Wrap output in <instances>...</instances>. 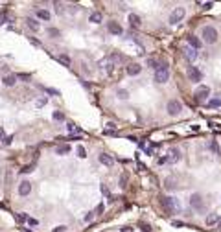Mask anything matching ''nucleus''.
Wrapping results in <instances>:
<instances>
[{
	"mask_svg": "<svg viewBox=\"0 0 221 232\" xmlns=\"http://www.w3.org/2000/svg\"><path fill=\"white\" fill-rule=\"evenodd\" d=\"M184 57H186L188 61H195V59H197V50L192 48V46H186V48H184Z\"/></svg>",
	"mask_w": 221,
	"mask_h": 232,
	"instance_id": "obj_14",
	"label": "nucleus"
},
{
	"mask_svg": "<svg viewBox=\"0 0 221 232\" xmlns=\"http://www.w3.org/2000/svg\"><path fill=\"white\" fill-rule=\"evenodd\" d=\"M188 79L190 81H194V83H199L203 79V74H201V70L199 68H195V66H188Z\"/></svg>",
	"mask_w": 221,
	"mask_h": 232,
	"instance_id": "obj_8",
	"label": "nucleus"
},
{
	"mask_svg": "<svg viewBox=\"0 0 221 232\" xmlns=\"http://www.w3.org/2000/svg\"><path fill=\"white\" fill-rule=\"evenodd\" d=\"M212 7V2H206V4H203V9H210Z\"/></svg>",
	"mask_w": 221,
	"mask_h": 232,
	"instance_id": "obj_44",
	"label": "nucleus"
},
{
	"mask_svg": "<svg viewBox=\"0 0 221 232\" xmlns=\"http://www.w3.org/2000/svg\"><path fill=\"white\" fill-rule=\"evenodd\" d=\"M101 18H103V17H101V13L94 11V13L90 15V18H89V20H90V22H94V24H100V22H101Z\"/></svg>",
	"mask_w": 221,
	"mask_h": 232,
	"instance_id": "obj_23",
	"label": "nucleus"
},
{
	"mask_svg": "<svg viewBox=\"0 0 221 232\" xmlns=\"http://www.w3.org/2000/svg\"><path fill=\"white\" fill-rule=\"evenodd\" d=\"M160 205L168 214H177L179 210H181V206H179L175 197H160Z\"/></svg>",
	"mask_w": 221,
	"mask_h": 232,
	"instance_id": "obj_1",
	"label": "nucleus"
},
{
	"mask_svg": "<svg viewBox=\"0 0 221 232\" xmlns=\"http://www.w3.org/2000/svg\"><path fill=\"white\" fill-rule=\"evenodd\" d=\"M201 35H203V41H205L206 44H214L216 41H217V30L214 26H205Z\"/></svg>",
	"mask_w": 221,
	"mask_h": 232,
	"instance_id": "obj_2",
	"label": "nucleus"
},
{
	"mask_svg": "<svg viewBox=\"0 0 221 232\" xmlns=\"http://www.w3.org/2000/svg\"><path fill=\"white\" fill-rule=\"evenodd\" d=\"M166 160L170 164H177L179 160H181V151H179L177 147H171V149L168 151V155H166Z\"/></svg>",
	"mask_w": 221,
	"mask_h": 232,
	"instance_id": "obj_10",
	"label": "nucleus"
},
{
	"mask_svg": "<svg viewBox=\"0 0 221 232\" xmlns=\"http://www.w3.org/2000/svg\"><path fill=\"white\" fill-rule=\"evenodd\" d=\"M140 227H142V230H144V232H149V230H151V227H149V225H146V223H142Z\"/></svg>",
	"mask_w": 221,
	"mask_h": 232,
	"instance_id": "obj_37",
	"label": "nucleus"
},
{
	"mask_svg": "<svg viewBox=\"0 0 221 232\" xmlns=\"http://www.w3.org/2000/svg\"><path fill=\"white\" fill-rule=\"evenodd\" d=\"M18 78H20V79H30L28 74H18Z\"/></svg>",
	"mask_w": 221,
	"mask_h": 232,
	"instance_id": "obj_45",
	"label": "nucleus"
},
{
	"mask_svg": "<svg viewBox=\"0 0 221 232\" xmlns=\"http://www.w3.org/2000/svg\"><path fill=\"white\" fill-rule=\"evenodd\" d=\"M48 33H50L52 37H57V35H61V33H59V30H55V28H50V30H48Z\"/></svg>",
	"mask_w": 221,
	"mask_h": 232,
	"instance_id": "obj_32",
	"label": "nucleus"
},
{
	"mask_svg": "<svg viewBox=\"0 0 221 232\" xmlns=\"http://www.w3.org/2000/svg\"><path fill=\"white\" fill-rule=\"evenodd\" d=\"M98 65H100V68L101 70H105V72H112L114 70V59H112V55H109V57H103L100 63H98Z\"/></svg>",
	"mask_w": 221,
	"mask_h": 232,
	"instance_id": "obj_7",
	"label": "nucleus"
},
{
	"mask_svg": "<svg viewBox=\"0 0 221 232\" xmlns=\"http://www.w3.org/2000/svg\"><path fill=\"white\" fill-rule=\"evenodd\" d=\"M217 230H221V221H219V225H217Z\"/></svg>",
	"mask_w": 221,
	"mask_h": 232,
	"instance_id": "obj_48",
	"label": "nucleus"
},
{
	"mask_svg": "<svg viewBox=\"0 0 221 232\" xmlns=\"http://www.w3.org/2000/svg\"><path fill=\"white\" fill-rule=\"evenodd\" d=\"M11 140H13V136H6V138H4V144L9 146V144H11Z\"/></svg>",
	"mask_w": 221,
	"mask_h": 232,
	"instance_id": "obj_38",
	"label": "nucleus"
},
{
	"mask_svg": "<svg viewBox=\"0 0 221 232\" xmlns=\"http://www.w3.org/2000/svg\"><path fill=\"white\" fill-rule=\"evenodd\" d=\"M129 22H131V26H133V28H138L142 20H140V17H138V15L131 13V15H129Z\"/></svg>",
	"mask_w": 221,
	"mask_h": 232,
	"instance_id": "obj_21",
	"label": "nucleus"
},
{
	"mask_svg": "<svg viewBox=\"0 0 221 232\" xmlns=\"http://www.w3.org/2000/svg\"><path fill=\"white\" fill-rule=\"evenodd\" d=\"M2 138H6V136H4V129L0 127V140H2Z\"/></svg>",
	"mask_w": 221,
	"mask_h": 232,
	"instance_id": "obj_46",
	"label": "nucleus"
},
{
	"mask_svg": "<svg viewBox=\"0 0 221 232\" xmlns=\"http://www.w3.org/2000/svg\"><path fill=\"white\" fill-rule=\"evenodd\" d=\"M30 217L24 214V212H20V214H17V221H18V223H24V221H28Z\"/></svg>",
	"mask_w": 221,
	"mask_h": 232,
	"instance_id": "obj_29",
	"label": "nucleus"
},
{
	"mask_svg": "<svg viewBox=\"0 0 221 232\" xmlns=\"http://www.w3.org/2000/svg\"><path fill=\"white\" fill-rule=\"evenodd\" d=\"M107 30H109V33H112V35H122V33H123L122 26H120L118 22H114V20H111V22L107 24Z\"/></svg>",
	"mask_w": 221,
	"mask_h": 232,
	"instance_id": "obj_11",
	"label": "nucleus"
},
{
	"mask_svg": "<svg viewBox=\"0 0 221 232\" xmlns=\"http://www.w3.org/2000/svg\"><path fill=\"white\" fill-rule=\"evenodd\" d=\"M37 17L43 20H50V11L48 9H37Z\"/></svg>",
	"mask_w": 221,
	"mask_h": 232,
	"instance_id": "obj_22",
	"label": "nucleus"
},
{
	"mask_svg": "<svg viewBox=\"0 0 221 232\" xmlns=\"http://www.w3.org/2000/svg\"><path fill=\"white\" fill-rule=\"evenodd\" d=\"M59 61H61L65 66H70V65H72V63H70V57H68V55H65V54H61V55H59Z\"/></svg>",
	"mask_w": 221,
	"mask_h": 232,
	"instance_id": "obj_27",
	"label": "nucleus"
},
{
	"mask_svg": "<svg viewBox=\"0 0 221 232\" xmlns=\"http://www.w3.org/2000/svg\"><path fill=\"white\" fill-rule=\"evenodd\" d=\"M208 96H210V89H208L206 85H199V87L195 89V92H194V98H195L197 103H205Z\"/></svg>",
	"mask_w": 221,
	"mask_h": 232,
	"instance_id": "obj_4",
	"label": "nucleus"
},
{
	"mask_svg": "<svg viewBox=\"0 0 221 232\" xmlns=\"http://www.w3.org/2000/svg\"><path fill=\"white\" fill-rule=\"evenodd\" d=\"M184 7H175L173 11L170 13V22L171 24H177V22H181V20L184 18Z\"/></svg>",
	"mask_w": 221,
	"mask_h": 232,
	"instance_id": "obj_6",
	"label": "nucleus"
},
{
	"mask_svg": "<svg viewBox=\"0 0 221 232\" xmlns=\"http://www.w3.org/2000/svg\"><path fill=\"white\" fill-rule=\"evenodd\" d=\"M98 160L103 164V166H107V168H111V166H114V159L111 155H107V153H101L100 157H98Z\"/></svg>",
	"mask_w": 221,
	"mask_h": 232,
	"instance_id": "obj_12",
	"label": "nucleus"
},
{
	"mask_svg": "<svg viewBox=\"0 0 221 232\" xmlns=\"http://www.w3.org/2000/svg\"><path fill=\"white\" fill-rule=\"evenodd\" d=\"M68 131H70V133H74V131H78V133H79V129H78L74 123H68Z\"/></svg>",
	"mask_w": 221,
	"mask_h": 232,
	"instance_id": "obj_36",
	"label": "nucleus"
},
{
	"mask_svg": "<svg viewBox=\"0 0 221 232\" xmlns=\"http://www.w3.org/2000/svg\"><path fill=\"white\" fill-rule=\"evenodd\" d=\"M118 98L127 100V98H129V92H127V90H123V89H120V90H118Z\"/></svg>",
	"mask_w": 221,
	"mask_h": 232,
	"instance_id": "obj_30",
	"label": "nucleus"
},
{
	"mask_svg": "<svg viewBox=\"0 0 221 232\" xmlns=\"http://www.w3.org/2000/svg\"><path fill=\"white\" fill-rule=\"evenodd\" d=\"M164 186H166L168 190H175V188L179 186V184H177V179H175V177H168L166 182H164Z\"/></svg>",
	"mask_w": 221,
	"mask_h": 232,
	"instance_id": "obj_19",
	"label": "nucleus"
},
{
	"mask_svg": "<svg viewBox=\"0 0 221 232\" xmlns=\"http://www.w3.org/2000/svg\"><path fill=\"white\" fill-rule=\"evenodd\" d=\"M20 171H22V173H30V171H31V166H24Z\"/></svg>",
	"mask_w": 221,
	"mask_h": 232,
	"instance_id": "obj_39",
	"label": "nucleus"
},
{
	"mask_svg": "<svg viewBox=\"0 0 221 232\" xmlns=\"http://www.w3.org/2000/svg\"><path fill=\"white\" fill-rule=\"evenodd\" d=\"M94 216H96L94 212H89V214L85 216V221H87V223H89V221H92V219H94Z\"/></svg>",
	"mask_w": 221,
	"mask_h": 232,
	"instance_id": "obj_34",
	"label": "nucleus"
},
{
	"mask_svg": "<svg viewBox=\"0 0 221 232\" xmlns=\"http://www.w3.org/2000/svg\"><path fill=\"white\" fill-rule=\"evenodd\" d=\"M206 105H208L210 109H216V107H219V105H221V98H212Z\"/></svg>",
	"mask_w": 221,
	"mask_h": 232,
	"instance_id": "obj_25",
	"label": "nucleus"
},
{
	"mask_svg": "<svg viewBox=\"0 0 221 232\" xmlns=\"http://www.w3.org/2000/svg\"><path fill=\"white\" fill-rule=\"evenodd\" d=\"M168 114H171V116H177L179 112L183 111V103L179 101V100H170L168 101Z\"/></svg>",
	"mask_w": 221,
	"mask_h": 232,
	"instance_id": "obj_5",
	"label": "nucleus"
},
{
	"mask_svg": "<svg viewBox=\"0 0 221 232\" xmlns=\"http://www.w3.org/2000/svg\"><path fill=\"white\" fill-rule=\"evenodd\" d=\"M78 157H79V159H85V157H87V151H85V147H83V146H78Z\"/></svg>",
	"mask_w": 221,
	"mask_h": 232,
	"instance_id": "obj_28",
	"label": "nucleus"
},
{
	"mask_svg": "<svg viewBox=\"0 0 221 232\" xmlns=\"http://www.w3.org/2000/svg\"><path fill=\"white\" fill-rule=\"evenodd\" d=\"M65 228H67V227H63V225H61V227H55V228H54V232H63Z\"/></svg>",
	"mask_w": 221,
	"mask_h": 232,
	"instance_id": "obj_42",
	"label": "nucleus"
},
{
	"mask_svg": "<svg viewBox=\"0 0 221 232\" xmlns=\"http://www.w3.org/2000/svg\"><path fill=\"white\" fill-rule=\"evenodd\" d=\"M170 79V70L166 65H159V68H155V81L157 83H166Z\"/></svg>",
	"mask_w": 221,
	"mask_h": 232,
	"instance_id": "obj_3",
	"label": "nucleus"
},
{
	"mask_svg": "<svg viewBox=\"0 0 221 232\" xmlns=\"http://www.w3.org/2000/svg\"><path fill=\"white\" fill-rule=\"evenodd\" d=\"M44 103H46V98H43V100H39V101H37V107H43V105H44Z\"/></svg>",
	"mask_w": 221,
	"mask_h": 232,
	"instance_id": "obj_41",
	"label": "nucleus"
},
{
	"mask_svg": "<svg viewBox=\"0 0 221 232\" xmlns=\"http://www.w3.org/2000/svg\"><path fill=\"white\" fill-rule=\"evenodd\" d=\"M101 194H105V195H109V190H107V186H105V184H101Z\"/></svg>",
	"mask_w": 221,
	"mask_h": 232,
	"instance_id": "obj_40",
	"label": "nucleus"
},
{
	"mask_svg": "<svg viewBox=\"0 0 221 232\" xmlns=\"http://www.w3.org/2000/svg\"><path fill=\"white\" fill-rule=\"evenodd\" d=\"M122 232H133V230H131L129 227H123V228H122Z\"/></svg>",
	"mask_w": 221,
	"mask_h": 232,
	"instance_id": "obj_47",
	"label": "nucleus"
},
{
	"mask_svg": "<svg viewBox=\"0 0 221 232\" xmlns=\"http://www.w3.org/2000/svg\"><path fill=\"white\" fill-rule=\"evenodd\" d=\"M54 120H65V114L59 112V111H55V112H54Z\"/></svg>",
	"mask_w": 221,
	"mask_h": 232,
	"instance_id": "obj_31",
	"label": "nucleus"
},
{
	"mask_svg": "<svg viewBox=\"0 0 221 232\" xmlns=\"http://www.w3.org/2000/svg\"><path fill=\"white\" fill-rule=\"evenodd\" d=\"M30 192H31V184L28 182V181H22L18 184V194L22 195V197H26V195H30Z\"/></svg>",
	"mask_w": 221,
	"mask_h": 232,
	"instance_id": "obj_13",
	"label": "nucleus"
},
{
	"mask_svg": "<svg viewBox=\"0 0 221 232\" xmlns=\"http://www.w3.org/2000/svg\"><path fill=\"white\" fill-rule=\"evenodd\" d=\"M142 70V66L138 65V63H131V65H127V74L129 76H138Z\"/></svg>",
	"mask_w": 221,
	"mask_h": 232,
	"instance_id": "obj_15",
	"label": "nucleus"
},
{
	"mask_svg": "<svg viewBox=\"0 0 221 232\" xmlns=\"http://www.w3.org/2000/svg\"><path fill=\"white\" fill-rule=\"evenodd\" d=\"M26 24H28V26H30L31 30H33V31H37V30L41 28V26H39V22H37L35 18H28V20H26Z\"/></svg>",
	"mask_w": 221,
	"mask_h": 232,
	"instance_id": "obj_24",
	"label": "nucleus"
},
{
	"mask_svg": "<svg viewBox=\"0 0 221 232\" xmlns=\"http://www.w3.org/2000/svg\"><path fill=\"white\" fill-rule=\"evenodd\" d=\"M208 147H210V151H214L216 155H219V153H221V149H219V146H217V142H216V140H212V142H210V144H208Z\"/></svg>",
	"mask_w": 221,
	"mask_h": 232,
	"instance_id": "obj_26",
	"label": "nucleus"
},
{
	"mask_svg": "<svg viewBox=\"0 0 221 232\" xmlns=\"http://www.w3.org/2000/svg\"><path fill=\"white\" fill-rule=\"evenodd\" d=\"M219 221H221L219 214H210V216L206 217V225H208V227H212V225H219Z\"/></svg>",
	"mask_w": 221,
	"mask_h": 232,
	"instance_id": "obj_16",
	"label": "nucleus"
},
{
	"mask_svg": "<svg viewBox=\"0 0 221 232\" xmlns=\"http://www.w3.org/2000/svg\"><path fill=\"white\" fill-rule=\"evenodd\" d=\"M188 44H190L192 48H195V50H199V48H201V41H199L195 35H190V37H188Z\"/></svg>",
	"mask_w": 221,
	"mask_h": 232,
	"instance_id": "obj_18",
	"label": "nucleus"
},
{
	"mask_svg": "<svg viewBox=\"0 0 221 232\" xmlns=\"http://www.w3.org/2000/svg\"><path fill=\"white\" fill-rule=\"evenodd\" d=\"M70 149H72V147H70L68 144H61V146H57L55 153H57V155H67V153H70Z\"/></svg>",
	"mask_w": 221,
	"mask_h": 232,
	"instance_id": "obj_20",
	"label": "nucleus"
},
{
	"mask_svg": "<svg viewBox=\"0 0 221 232\" xmlns=\"http://www.w3.org/2000/svg\"><path fill=\"white\" fill-rule=\"evenodd\" d=\"M125 182H127V175H122V179H120V186H125Z\"/></svg>",
	"mask_w": 221,
	"mask_h": 232,
	"instance_id": "obj_35",
	"label": "nucleus"
},
{
	"mask_svg": "<svg viewBox=\"0 0 221 232\" xmlns=\"http://www.w3.org/2000/svg\"><path fill=\"white\" fill-rule=\"evenodd\" d=\"M103 210H105V205L101 203V205H98V206H96V210H94V214H101Z\"/></svg>",
	"mask_w": 221,
	"mask_h": 232,
	"instance_id": "obj_33",
	"label": "nucleus"
},
{
	"mask_svg": "<svg viewBox=\"0 0 221 232\" xmlns=\"http://www.w3.org/2000/svg\"><path fill=\"white\" fill-rule=\"evenodd\" d=\"M190 206L194 210H205V201H203V197L199 195V194H194L190 197Z\"/></svg>",
	"mask_w": 221,
	"mask_h": 232,
	"instance_id": "obj_9",
	"label": "nucleus"
},
{
	"mask_svg": "<svg viewBox=\"0 0 221 232\" xmlns=\"http://www.w3.org/2000/svg\"><path fill=\"white\" fill-rule=\"evenodd\" d=\"M55 11H57V13L63 11V6H61V4H55Z\"/></svg>",
	"mask_w": 221,
	"mask_h": 232,
	"instance_id": "obj_43",
	"label": "nucleus"
},
{
	"mask_svg": "<svg viewBox=\"0 0 221 232\" xmlns=\"http://www.w3.org/2000/svg\"><path fill=\"white\" fill-rule=\"evenodd\" d=\"M17 79H18V76H15V74H9V76L4 78V85H6V87H13L15 83H17Z\"/></svg>",
	"mask_w": 221,
	"mask_h": 232,
	"instance_id": "obj_17",
	"label": "nucleus"
}]
</instances>
